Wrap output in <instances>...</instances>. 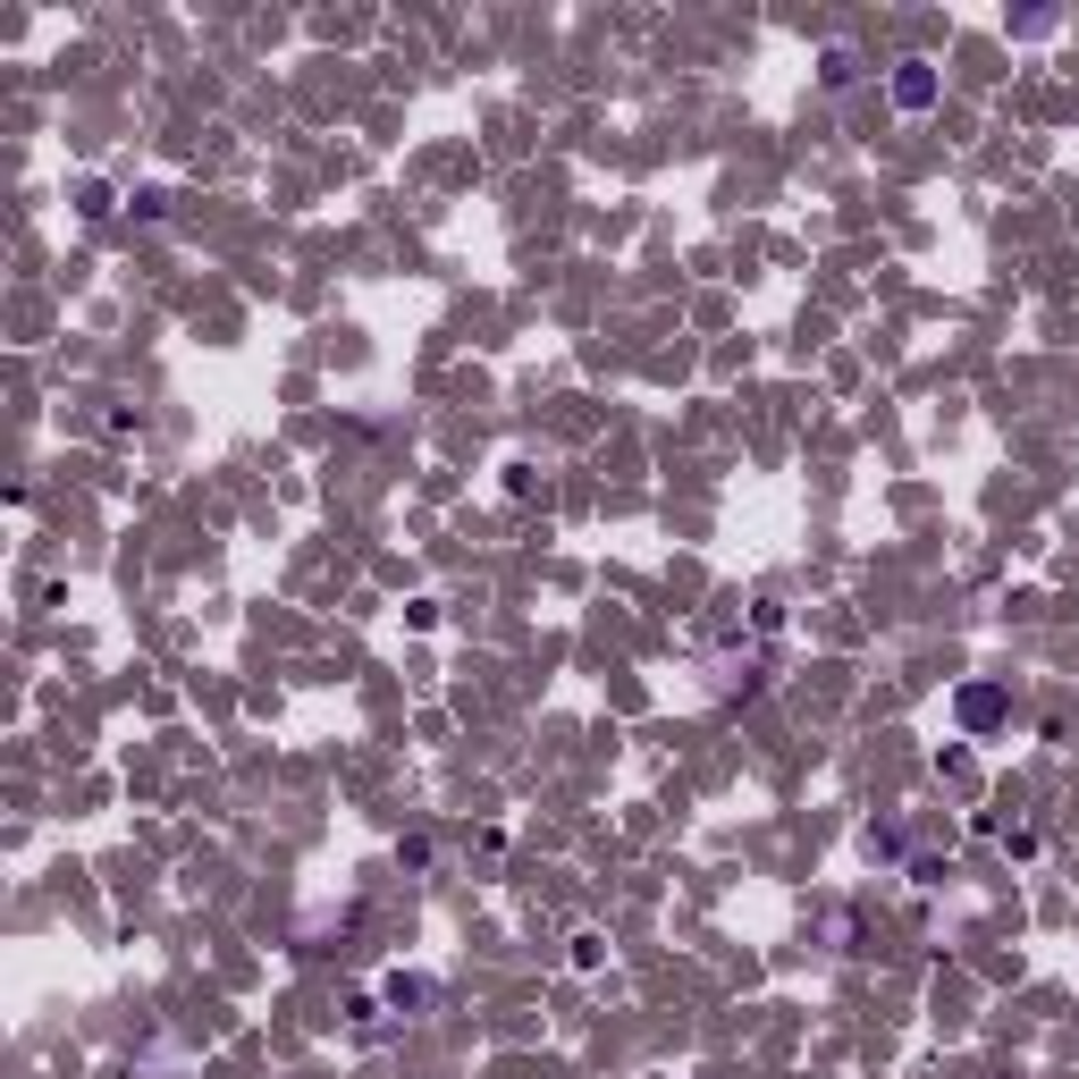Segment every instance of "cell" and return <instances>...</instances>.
Segmentation results:
<instances>
[{
	"label": "cell",
	"instance_id": "obj_1",
	"mask_svg": "<svg viewBox=\"0 0 1079 1079\" xmlns=\"http://www.w3.org/2000/svg\"><path fill=\"white\" fill-rule=\"evenodd\" d=\"M894 101H902V110H928V101H936V68L902 60V68H894Z\"/></svg>",
	"mask_w": 1079,
	"mask_h": 1079
}]
</instances>
